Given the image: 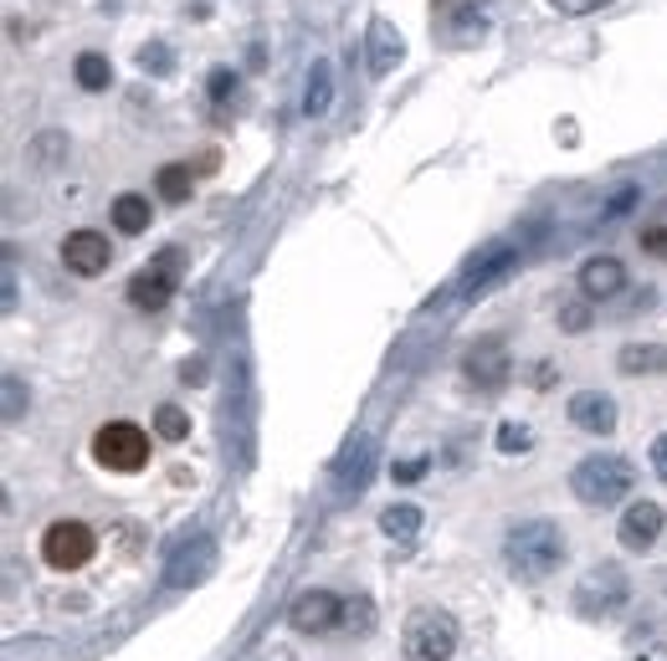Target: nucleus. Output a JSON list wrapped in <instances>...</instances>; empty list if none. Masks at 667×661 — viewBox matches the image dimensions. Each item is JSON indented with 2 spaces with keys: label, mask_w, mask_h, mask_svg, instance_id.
Here are the masks:
<instances>
[{
  "label": "nucleus",
  "mask_w": 667,
  "mask_h": 661,
  "mask_svg": "<svg viewBox=\"0 0 667 661\" xmlns=\"http://www.w3.org/2000/svg\"><path fill=\"white\" fill-rule=\"evenodd\" d=\"M504 559L514 580L539 584L570 559V543H565V529L555 518H524L504 533Z\"/></svg>",
  "instance_id": "1"
},
{
  "label": "nucleus",
  "mask_w": 667,
  "mask_h": 661,
  "mask_svg": "<svg viewBox=\"0 0 667 661\" xmlns=\"http://www.w3.org/2000/svg\"><path fill=\"white\" fill-rule=\"evenodd\" d=\"M631 488H637V467H631L627 457H616V451H590V457H580L570 472V492L586 508L627 503Z\"/></svg>",
  "instance_id": "2"
},
{
  "label": "nucleus",
  "mask_w": 667,
  "mask_h": 661,
  "mask_svg": "<svg viewBox=\"0 0 667 661\" xmlns=\"http://www.w3.org/2000/svg\"><path fill=\"white\" fill-rule=\"evenodd\" d=\"M400 641H406V657H411V661H452L457 647H462V625H457L452 610L421 605V610L406 615Z\"/></svg>",
  "instance_id": "3"
},
{
  "label": "nucleus",
  "mask_w": 667,
  "mask_h": 661,
  "mask_svg": "<svg viewBox=\"0 0 667 661\" xmlns=\"http://www.w3.org/2000/svg\"><path fill=\"white\" fill-rule=\"evenodd\" d=\"M93 462L103 467V472H145L149 467V431L133 421H108L93 431Z\"/></svg>",
  "instance_id": "4"
},
{
  "label": "nucleus",
  "mask_w": 667,
  "mask_h": 661,
  "mask_svg": "<svg viewBox=\"0 0 667 661\" xmlns=\"http://www.w3.org/2000/svg\"><path fill=\"white\" fill-rule=\"evenodd\" d=\"M98 554V533L82 523V518H57V523H47V533H41V559H47V569H57V574H78L82 564H93Z\"/></svg>",
  "instance_id": "5"
},
{
  "label": "nucleus",
  "mask_w": 667,
  "mask_h": 661,
  "mask_svg": "<svg viewBox=\"0 0 667 661\" xmlns=\"http://www.w3.org/2000/svg\"><path fill=\"white\" fill-rule=\"evenodd\" d=\"M175 288H180V252H160L149 267H139L129 278V303L139 308V313H160L165 303L175 298Z\"/></svg>",
  "instance_id": "6"
},
{
  "label": "nucleus",
  "mask_w": 667,
  "mask_h": 661,
  "mask_svg": "<svg viewBox=\"0 0 667 661\" xmlns=\"http://www.w3.org/2000/svg\"><path fill=\"white\" fill-rule=\"evenodd\" d=\"M288 625L298 635H329L345 625V600L334 590H298L293 605H288Z\"/></svg>",
  "instance_id": "7"
},
{
  "label": "nucleus",
  "mask_w": 667,
  "mask_h": 661,
  "mask_svg": "<svg viewBox=\"0 0 667 661\" xmlns=\"http://www.w3.org/2000/svg\"><path fill=\"white\" fill-rule=\"evenodd\" d=\"M627 595H631V584L616 564H600L596 574H586V580L575 584V605H580V615H616V610L627 605Z\"/></svg>",
  "instance_id": "8"
},
{
  "label": "nucleus",
  "mask_w": 667,
  "mask_h": 661,
  "mask_svg": "<svg viewBox=\"0 0 667 661\" xmlns=\"http://www.w3.org/2000/svg\"><path fill=\"white\" fill-rule=\"evenodd\" d=\"M663 529H667L663 503H653V498H637V503H627L621 523H616V539H621V549H627V554H647V549H657Z\"/></svg>",
  "instance_id": "9"
},
{
  "label": "nucleus",
  "mask_w": 667,
  "mask_h": 661,
  "mask_svg": "<svg viewBox=\"0 0 667 661\" xmlns=\"http://www.w3.org/2000/svg\"><path fill=\"white\" fill-rule=\"evenodd\" d=\"M406 57V37L396 31L390 16H370V27H365V67H370V78H390Z\"/></svg>",
  "instance_id": "10"
},
{
  "label": "nucleus",
  "mask_w": 667,
  "mask_h": 661,
  "mask_svg": "<svg viewBox=\"0 0 667 661\" xmlns=\"http://www.w3.org/2000/svg\"><path fill=\"white\" fill-rule=\"evenodd\" d=\"M62 262H67V272H78V278H98V272H108V262H113V247H108L103 231L82 226V231H67Z\"/></svg>",
  "instance_id": "11"
},
{
  "label": "nucleus",
  "mask_w": 667,
  "mask_h": 661,
  "mask_svg": "<svg viewBox=\"0 0 667 661\" xmlns=\"http://www.w3.org/2000/svg\"><path fill=\"white\" fill-rule=\"evenodd\" d=\"M580 298L586 303H611L616 292L627 288V267H621V257H611V252H600V257H586L580 262Z\"/></svg>",
  "instance_id": "12"
},
{
  "label": "nucleus",
  "mask_w": 667,
  "mask_h": 661,
  "mask_svg": "<svg viewBox=\"0 0 667 661\" xmlns=\"http://www.w3.org/2000/svg\"><path fill=\"white\" fill-rule=\"evenodd\" d=\"M519 267V247H508V241H494L488 252H478L472 257V267H467V278H462V292L467 298H478V292H488V288H498V282L508 278Z\"/></svg>",
  "instance_id": "13"
},
{
  "label": "nucleus",
  "mask_w": 667,
  "mask_h": 661,
  "mask_svg": "<svg viewBox=\"0 0 667 661\" xmlns=\"http://www.w3.org/2000/svg\"><path fill=\"white\" fill-rule=\"evenodd\" d=\"M462 374L478 384V390H504L508 374H514V359H508V349L498 344V339H482L478 349H467Z\"/></svg>",
  "instance_id": "14"
},
{
  "label": "nucleus",
  "mask_w": 667,
  "mask_h": 661,
  "mask_svg": "<svg viewBox=\"0 0 667 661\" xmlns=\"http://www.w3.org/2000/svg\"><path fill=\"white\" fill-rule=\"evenodd\" d=\"M565 410H570V425L586 437H611L616 431V400L606 390H575Z\"/></svg>",
  "instance_id": "15"
},
{
  "label": "nucleus",
  "mask_w": 667,
  "mask_h": 661,
  "mask_svg": "<svg viewBox=\"0 0 667 661\" xmlns=\"http://www.w3.org/2000/svg\"><path fill=\"white\" fill-rule=\"evenodd\" d=\"M375 462H380V447H375V437H355V441H349V451L339 457V472H334L339 492H345V498H360V492L370 488Z\"/></svg>",
  "instance_id": "16"
},
{
  "label": "nucleus",
  "mask_w": 667,
  "mask_h": 661,
  "mask_svg": "<svg viewBox=\"0 0 667 661\" xmlns=\"http://www.w3.org/2000/svg\"><path fill=\"white\" fill-rule=\"evenodd\" d=\"M211 564H216V543L211 539L180 543V549H175V559H170V569H165V584H170V590H186V584L206 580V574H211Z\"/></svg>",
  "instance_id": "17"
},
{
  "label": "nucleus",
  "mask_w": 667,
  "mask_h": 661,
  "mask_svg": "<svg viewBox=\"0 0 667 661\" xmlns=\"http://www.w3.org/2000/svg\"><path fill=\"white\" fill-rule=\"evenodd\" d=\"M329 108H334V62L329 57H313L308 82H303V113L308 119H323Z\"/></svg>",
  "instance_id": "18"
},
{
  "label": "nucleus",
  "mask_w": 667,
  "mask_h": 661,
  "mask_svg": "<svg viewBox=\"0 0 667 661\" xmlns=\"http://www.w3.org/2000/svg\"><path fill=\"white\" fill-rule=\"evenodd\" d=\"M155 211H149V196H119L113 200V226H119V237H145Z\"/></svg>",
  "instance_id": "19"
},
{
  "label": "nucleus",
  "mask_w": 667,
  "mask_h": 661,
  "mask_svg": "<svg viewBox=\"0 0 667 661\" xmlns=\"http://www.w3.org/2000/svg\"><path fill=\"white\" fill-rule=\"evenodd\" d=\"M621 374H667V344H627L616 354Z\"/></svg>",
  "instance_id": "20"
},
{
  "label": "nucleus",
  "mask_w": 667,
  "mask_h": 661,
  "mask_svg": "<svg viewBox=\"0 0 667 661\" xmlns=\"http://www.w3.org/2000/svg\"><path fill=\"white\" fill-rule=\"evenodd\" d=\"M421 523H427V513H421L416 503H390L386 513H380V533L396 539V543H411L416 533H421Z\"/></svg>",
  "instance_id": "21"
},
{
  "label": "nucleus",
  "mask_w": 667,
  "mask_h": 661,
  "mask_svg": "<svg viewBox=\"0 0 667 661\" xmlns=\"http://www.w3.org/2000/svg\"><path fill=\"white\" fill-rule=\"evenodd\" d=\"M72 78H78L82 93H103L108 82H113V62H108L103 52H82L78 62H72Z\"/></svg>",
  "instance_id": "22"
},
{
  "label": "nucleus",
  "mask_w": 667,
  "mask_h": 661,
  "mask_svg": "<svg viewBox=\"0 0 667 661\" xmlns=\"http://www.w3.org/2000/svg\"><path fill=\"white\" fill-rule=\"evenodd\" d=\"M155 190H160L170 206H186L190 190H196V174H190V164H165V170L155 174Z\"/></svg>",
  "instance_id": "23"
},
{
  "label": "nucleus",
  "mask_w": 667,
  "mask_h": 661,
  "mask_svg": "<svg viewBox=\"0 0 667 661\" xmlns=\"http://www.w3.org/2000/svg\"><path fill=\"white\" fill-rule=\"evenodd\" d=\"M155 437L160 441H186L190 437V415L180 405H160L155 410Z\"/></svg>",
  "instance_id": "24"
},
{
  "label": "nucleus",
  "mask_w": 667,
  "mask_h": 661,
  "mask_svg": "<svg viewBox=\"0 0 667 661\" xmlns=\"http://www.w3.org/2000/svg\"><path fill=\"white\" fill-rule=\"evenodd\" d=\"M529 447H534V437H529V425L524 421L498 425V451H504V457H519V451H529Z\"/></svg>",
  "instance_id": "25"
},
{
  "label": "nucleus",
  "mask_w": 667,
  "mask_h": 661,
  "mask_svg": "<svg viewBox=\"0 0 667 661\" xmlns=\"http://www.w3.org/2000/svg\"><path fill=\"white\" fill-rule=\"evenodd\" d=\"M345 631H360V635L375 631V605L370 600H345Z\"/></svg>",
  "instance_id": "26"
},
{
  "label": "nucleus",
  "mask_w": 667,
  "mask_h": 661,
  "mask_svg": "<svg viewBox=\"0 0 667 661\" xmlns=\"http://www.w3.org/2000/svg\"><path fill=\"white\" fill-rule=\"evenodd\" d=\"M427 472H431V457H427V451H421V457H406V462L390 467V477H396V482H406V488H411V482H421Z\"/></svg>",
  "instance_id": "27"
},
{
  "label": "nucleus",
  "mask_w": 667,
  "mask_h": 661,
  "mask_svg": "<svg viewBox=\"0 0 667 661\" xmlns=\"http://www.w3.org/2000/svg\"><path fill=\"white\" fill-rule=\"evenodd\" d=\"M637 247L647 257H657V262H667V226H641L637 231Z\"/></svg>",
  "instance_id": "28"
},
{
  "label": "nucleus",
  "mask_w": 667,
  "mask_h": 661,
  "mask_svg": "<svg viewBox=\"0 0 667 661\" xmlns=\"http://www.w3.org/2000/svg\"><path fill=\"white\" fill-rule=\"evenodd\" d=\"M560 329L565 333H586L590 329V303H560Z\"/></svg>",
  "instance_id": "29"
},
{
  "label": "nucleus",
  "mask_w": 667,
  "mask_h": 661,
  "mask_svg": "<svg viewBox=\"0 0 667 661\" xmlns=\"http://www.w3.org/2000/svg\"><path fill=\"white\" fill-rule=\"evenodd\" d=\"M206 93H211L216 103H227V98L237 93V72H231V67H216L211 82H206Z\"/></svg>",
  "instance_id": "30"
},
{
  "label": "nucleus",
  "mask_w": 667,
  "mask_h": 661,
  "mask_svg": "<svg viewBox=\"0 0 667 661\" xmlns=\"http://www.w3.org/2000/svg\"><path fill=\"white\" fill-rule=\"evenodd\" d=\"M139 62H145V72L149 67H155V72H170V47H160V41H155V47H145V52H139Z\"/></svg>",
  "instance_id": "31"
},
{
  "label": "nucleus",
  "mask_w": 667,
  "mask_h": 661,
  "mask_svg": "<svg viewBox=\"0 0 667 661\" xmlns=\"http://www.w3.org/2000/svg\"><path fill=\"white\" fill-rule=\"evenodd\" d=\"M549 6H555L560 16H590V11H600L606 0H549Z\"/></svg>",
  "instance_id": "32"
},
{
  "label": "nucleus",
  "mask_w": 667,
  "mask_h": 661,
  "mask_svg": "<svg viewBox=\"0 0 667 661\" xmlns=\"http://www.w3.org/2000/svg\"><path fill=\"white\" fill-rule=\"evenodd\" d=\"M16 415H21V380L6 374V421H16Z\"/></svg>",
  "instance_id": "33"
},
{
  "label": "nucleus",
  "mask_w": 667,
  "mask_h": 661,
  "mask_svg": "<svg viewBox=\"0 0 667 661\" xmlns=\"http://www.w3.org/2000/svg\"><path fill=\"white\" fill-rule=\"evenodd\" d=\"M653 472H657V477H663V482H667V431H663V437L653 441Z\"/></svg>",
  "instance_id": "34"
}]
</instances>
